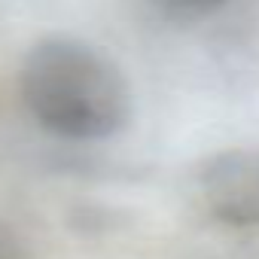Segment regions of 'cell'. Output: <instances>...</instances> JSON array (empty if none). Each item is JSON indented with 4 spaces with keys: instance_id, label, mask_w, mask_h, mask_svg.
I'll list each match as a JSON object with an SVG mask.
<instances>
[{
    "instance_id": "obj_2",
    "label": "cell",
    "mask_w": 259,
    "mask_h": 259,
    "mask_svg": "<svg viewBox=\"0 0 259 259\" xmlns=\"http://www.w3.org/2000/svg\"><path fill=\"white\" fill-rule=\"evenodd\" d=\"M198 195L226 226H259V150H226L204 162Z\"/></svg>"
},
{
    "instance_id": "obj_1",
    "label": "cell",
    "mask_w": 259,
    "mask_h": 259,
    "mask_svg": "<svg viewBox=\"0 0 259 259\" xmlns=\"http://www.w3.org/2000/svg\"><path fill=\"white\" fill-rule=\"evenodd\" d=\"M31 116L67 141H104L128 122L132 98L116 64L79 40H43L22 67Z\"/></svg>"
},
{
    "instance_id": "obj_3",
    "label": "cell",
    "mask_w": 259,
    "mask_h": 259,
    "mask_svg": "<svg viewBox=\"0 0 259 259\" xmlns=\"http://www.w3.org/2000/svg\"><path fill=\"white\" fill-rule=\"evenodd\" d=\"M150 4L171 22H201L213 16L226 0H150Z\"/></svg>"
},
{
    "instance_id": "obj_4",
    "label": "cell",
    "mask_w": 259,
    "mask_h": 259,
    "mask_svg": "<svg viewBox=\"0 0 259 259\" xmlns=\"http://www.w3.org/2000/svg\"><path fill=\"white\" fill-rule=\"evenodd\" d=\"M0 259H28V250H25L22 238L7 223H0Z\"/></svg>"
}]
</instances>
